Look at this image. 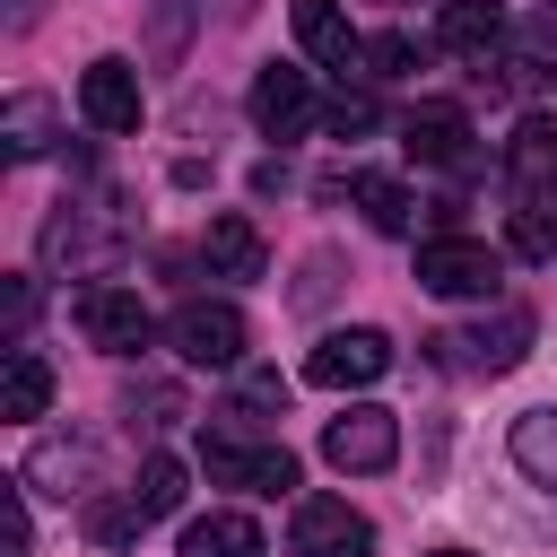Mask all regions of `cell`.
<instances>
[{
    "label": "cell",
    "mask_w": 557,
    "mask_h": 557,
    "mask_svg": "<svg viewBox=\"0 0 557 557\" xmlns=\"http://www.w3.org/2000/svg\"><path fill=\"white\" fill-rule=\"evenodd\" d=\"M305 113H313V87H305V70L270 61V70L252 78V122H261L270 139H287V131H305Z\"/></svg>",
    "instance_id": "obj_12"
},
{
    "label": "cell",
    "mask_w": 557,
    "mask_h": 557,
    "mask_svg": "<svg viewBox=\"0 0 557 557\" xmlns=\"http://www.w3.org/2000/svg\"><path fill=\"white\" fill-rule=\"evenodd\" d=\"M183 487H191V479H183V461H174V453H148V461H139V479H131V505L157 522V513H174V505H183Z\"/></svg>",
    "instance_id": "obj_23"
},
{
    "label": "cell",
    "mask_w": 557,
    "mask_h": 557,
    "mask_svg": "<svg viewBox=\"0 0 557 557\" xmlns=\"http://www.w3.org/2000/svg\"><path fill=\"white\" fill-rule=\"evenodd\" d=\"M540 70H557V9H540L505 35V78H540Z\"/></svg>",
    "instance_id": "obj_22"
},
{
    "label": "cell",
    "mask_w": 557,
    "mask_h": 557,
    "mask_svg": "<svg viewBox=\"0 0 557 557\" xmlns=\"http://www.w3.org/2000/svg\"><path fill=\"white\" fill-rule=\"evenodd\" d=\"M70 313H78V331H87V348H104V357H139L148 348V305L131 296V287H78L70 296Z\"/></svg>",
    "instance_id": "obj_5"
},
{
    "label": "cell",
    "mask_w": 557,
    "mask_h": 557,
    "mask_svg": "<svg viewBox=\"0 0 557 557\" xmlns=\"http://www.w3.org/2000/svg\"><path fill=\"white\" fill-rule=\"evenodd\" d=\"M418 70V35H366V78H409Z\"/></svg>",
    "instance_id": "obj_25"
},
{
    "label": "cell",
    "mask_w": 557,
    "mask_h": 557,
    "mask_svg": "<svg viewBox=\"0 0 557 557\" xmlns=\"http://www.w3.org/2000/svg\"><path fill=\"white\" fill-rule=\"evenodd\" d=\"M139 522H148V513H139V505H122V496H96V505H87V531H96L104 548H122V540H139Z\"/></svg>",
    "instance_id": "obj_27"
},
{
    "label": "cell",
    "mask_w": 557,
    "mask_h": 557,
    "mask_svg": "<svg viewBox=\"0 0 557 557\" xmlns=\"http://www.w3.org/2000/svg\"><path fill=\"white\" fill-rule=\"evenodd\" d=\"M35 548V522H26V479L0 496V557H26Z\"/></svg>",
    "instance_id": "obj_28"
},
{
    "label": "cell",
    "mask_w": 557,
    "mask_h": 557,
    "mask_svg": "<svg viewBox=\"0 0 557 557\" xmlns=\"http://www.w3.org/2000/svg\"><path fill=\"white\" fill-rule=\"evenodd\" d=\"M505 174L522 200H557V122H522L505 139Z\"/></svg>",
    "instance_id": "obj_13"
},
{
    "label": "cell",
    "mask_w": 557,
    "mask_h": 557,
    "mask_svg": "<svg viewBox=\"0 0 557 557\" xmlns=\"http://www.w3.org/2000/svg\"><path fill=\"white\" fill-rule=\"evenodd\" d=\"M165 339H174V357L183 366H244V313L235 305H218V296H191V305H174V322H165Z\"/></svg>",
    "instance_id": "obj_2"
},
{
    "label": "cell",
    "mask_w": 557,
    "mask_h": 557,
    "mask_svg": "<svg viewBox=\"0 0 557 557\" xmlns=\"http://www.w3.org/2000/svg\"><path fill=\"white\" fill-rule=\"evenodd\" d=\"M348 200L366 209V226H374V235H409V218H418L409 183H392V174H348Z\"/></svg>",
    "instance_id": "obj_19"
},
{
    "label": "cell",
    "mask_w": 557,
    "mask_h": 557,
    "mask_svg": "<svg viewBox=\"0 0 557 557\" xmlns=\"http://www.w3.org/2000/svg\"><path fill=\"white\" fill-rule=\"evenodd\" d=\"M235 409H244V418H270V409H287V383H278V374H244V383H235Z\"/></svg>",
    "instance_id": "obj_29"
},
{
    "label": "cell",
    "mask_w": 557,
    "mask_h": 557,
    "mask_svg": "<svg viewBox=\"0 0 557 557\" xmlns=\"http://www.w3.org/2000/svg\"><path fill=\"white\" fill-rule=\"evenodd\" d=\"M322 131H331V139H366V131H374V96H366V87H339V96L322 104Z\"/></svg>",
    "instance_id": "obj_26"
},
{
    "label": "cell",
    "mask_w": 557,
    "mask_h": 557,
    "mask_svg": "<svg viewBox=\"0 0 557 557\" xmlns=\"http://www.w3.org/2000/svg\"><path fill=\"white\" fill-rule=\"evenodd\" d=\"M52 131H61L52 96H9V104H0V139H9V157H44Z\"/></svg>",
    "instance_id": "obj_21"
},
{
    "label": "cell",
    "mask_w": 557,
    "mask_h": 557,
    "mask_svg": "<svg viewBox=\"0 0 557 557\" xmlns=\"http://www.w3.org/2000/svg\"><path fill=\"white\" fill-rule=\"evenodd\" d=\"M322 461H331V470H392V461H400V418L374 409V400L339 409V418L322 426Z\"/></svg>",
    "instance_id": "obj_3"
},
{
    "label": "cell",
    "mask_w": 557,
    "mask_h": 557,
    "mask_svg": "<svg viewBox=\"0 0 557 557\" xmlns=\"http://www.w3.org/2000/svg\"><path fill=\"white\" fill-rule=\"evenodd\" d=\"M183 557H261V522L252 513H200V522H183Z\"/></svg>",
    "instance_id": "obj_18"
},
{
    "label": "cell",
    "mask_w": 557,
    "mask_h": 557,
    "mask_svg": "<svg viewBox=\"0 0 557 557\" xmlns=\"http://www.w3.org/2000/svg\"><path fill=\"white\" fill-rule=\"evenodd\" d=\"M513 470L531 487H557V409H522L513 418Z\"/></svg>",
    "instance_id": "obj_20"
},
{
    "label": "cell",
    "mask_w": 557,
    "mask_h": 557,
    "mask_svg": "<svg viewBox=\"0 0 557 557\" xmlns=\"http://www.w3.org/2000/svg\"><path fill=\"white\" fill-rule=\"evenodd\" d=\"M400 148H409L418 165H461V157H470V113H461V104H409Z\"/></svg>",
    "instance_id": "obj_10"
},
{
    "label": "cell",
    "mask_w": 557,
    "mask_h": 557,
    "mask_svg": "<svg viewBox=\"0 0 557 557\" xmlns=\"http://www.w3.org/2000/svg\"><path fill=\"white\" fill-rule=\"evenodd\" d=\"M287 548H296V557H366V548H374V522H366L348 496H296Z\"/></svg>",
    "instance_id": "obj_4"
},
{
    "label": "cell",
    "mask_w": 557,
    "mask_h": 557,
    "mask_svg": "<svg viewBox=\"0 0 557 557\" xmlns=\"http://www.w3.org/2000/svg\"><path fill=\"white\" fill-rule=\"evenodd\" d=\"M26 487H44V496H96V444H78V435H44L35 461H26Z\"/></svg>",
    "instance_id": "obj_11"
},
{
    "label": "cell",
    "mask_w": 557,
    "mask_h": 557,
    "mask_svg": "<svg viewBox=\"0 0 557 557\" xmlns=\"http://www.w3.org/2000/svg\"><path fill=\"white\" fill-rule=\"evenodd\" d=\"M9 339H26V322H35V278H9Z\"/></svg>",
    "instance_id": "obj_30"
},
{
    "label": "cell",
    "mask_w": 557,
    "mask_h": 557,
    "mask_svg": "<svg viewBox=\"0 0 557 557\" xmlns=\"http://www.w3.org/2000/svg\"><path fill=\"white\" fill-rule=\"evenodd\" d=\"M270 453H278V444H244V435H226V426L200 435V470H209L218 487H261V479H270Z\"/></svg>",
    "instance_id": "obj_16"
},
{
    "label": "cell",
    "mask_w": 557,
    "mask_h": 557,
    "mask_svg": "<svg viewBox=\"0 0 557 557\" xmlns=\"http://www.w3.org/2000/svg\"><path fill=\"white\" fill-rule=\"evenodd\" d=\"M461 348H470L479 374H513L522 348H531V313H522V305H496V313H479V331H470Z\"/></svg>",
    "instance_id": "obj_15"
},
{
    "label": "cell",
    "mask_w": 557,
    "mask_h": 557,
    "mask_svg": "<svg viewBox=\"0 0 557 557\" xmlns=\"http://www.w3.org/2000/svg\"><path fill=\"white\" fill-rule=\"evenodd\" d=\"M131 409H148V426H165V418H183V400H174L165 383H148V392H131Z\"/></svg>",
    "instance_id": "obj_31"
},
{
    "label": "cell",
    "mask_w": 557,
    "mask_h": 557,
    "mask_svg": "<svg viewBox=\"0 0 557 557\" xmlns=\"http://www.w3.org/2000/svg\"><path fill=\"white\" fill-rule=\"evenodd\" d=\"M78 113L96 122V131H139V113H148V96H139V70L122 61V52H104V61H87V78H78Z\"/></svg>",
    "instance_id": "obj_7"
},
{
    "label": "cell",
    "mask_w": 557,
    "mask_h": 557,
    "mask_svg": "<svg viewBox=\"0 0 557 557\" xmlns=\"http://www.w3.org/2000/svg\"><path fill=\"white\" fill-rule=\"evenodd\" d=\"M505 35H513V17H505L496 0H444V9H435V44H453V52H479V61H487Z\"/></svg>",
    "instance_id": "obj_14"
},
{
    "label": "cell",
    "mask_w": 557,
    "mask_h": 557,
    "mask_svg": "<svg viewBox=\"0 0 557 557\" xmlns=\"http://www.w3.org/2000/svg\"><path fill=\"white\" fill-rule=\"evenodd\" d=\"M548 9H557V0H548Z\"/></svg>",
    "instance_id": "obj_33"
},
{
    "label": "cell",
    "mask_w": 557,
    "mask_h": 557,
    "mask_svg": "<svg viewBox=\"0 0 557 557\" xmlns=\"http://www.w3.org/2000/svg\"><path fill=\"white\" fill-rule=\"evenodd\" d=\"M287 17H296V44H305L322 70H357V61H366V35L339 17V0H287Z\"/></svg>",
    "instance_id": "obj_9"
},
{
    "label": "cell",
    "mask_w": 557,
    "mask_h": 557,
    "mask_svg": "<svg viewBox=\"0 0 557 557\" xmlns=\"http://www.w3.org/2000/svg\"><path fill=\"white\" fill-rule=\"evenodd\" d=\"M435 557H461V548H435Z\"/></svg>",
    "instance_id": "obj_32"
},
{
    "label": "cell",
    "mask_w": 557,
    "mask_h": 557,
    "mask_svg": "<svg viewBox=\"0 0 557 557\" xmlns=\"http://www.w3.org/2000/svg\"><path fill=\"white\" fill-rule=\"evenodd\" d=\"M383 366H392V339L357 322V331H322V348L305 357V383H322V392H366Z\"/></svg>",
    "instance_id": "obj_6"
},
{
    "label": "cell",
    "mask_w": 557,
    "mask_h": 557,
    "mask_svg": "<svg viewBox=\"0 0 557 557\" xmlns=\"http://www.w3.org/2000/svg\"><path fill=\"white\" fill-rule=\"evenodd\" d=\"M505 278V252L479 244V235H426L418 244V287L426 296H496Z\"/></svg>",
    "instance_id": "obj_1"
},
{
    "label": "cell",
    "mask_w": 557,
    "mask_h": 557,
    "mask_svg": "<svg viewBox=\"0 0 557 557\" xmlns=\"http://www.w3.org/2000/svg\"><path fill=\"white\" fill-rule=\"evenodd\" d=\"M200 261H209L218 278H261V270H270V244H261V226H252L244 209H218V218L200 226Z\"/></svg>",
    "instance_id": "obj_8"
},
{
    "label": "cell",
    "mask_w": 557,
    "mask_h": 557,
    "mask_svg": "<svg viewBox=\"0 0 557 557\" xmlns=\"http://www.w3.org/2000/svg\"><path fill=\"white\" fill-rule=\"evenodd\" d=\"M505 244H513L522 261H557V200H522L513 226H505Z\"/></svg>",
    "instance_id": "obj_24"
},
{
    "label": "cell",
    "mask_w": 557,
    "mask_h": 557,
    "mask_svg": "<svg viewBox=\"0 0 557 557\" xmlns=\"http://www.w3.org/2000/svg\"><path fill=\"white\" fill-rule=\"evenodd\" d=\"M52 409V366L35 357V348H9V366H0V418H44Z\"/></svg>",
    "instance_id": "obj_17"
}]
</instances>
